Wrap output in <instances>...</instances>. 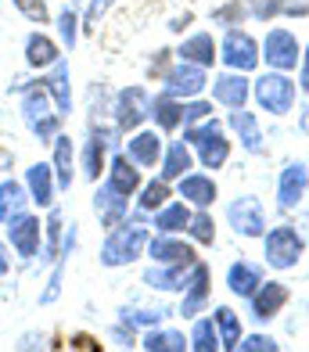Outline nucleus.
<instances>
[{"mask_svg":"<svg viewBox=\"0 0 309 352\" xmlns=\"http://www.w3.org/2000/svg\"><path fill=\"white\" fill-rule=\"evenodd\" d=\"M111 4H116V0H90V4H87V14L79 19V29H87V33H94L97 22L105 19V11H108Z\"/></svg>","mask_w":309,"mask_h":352,"instance_id":"nucleus-45","label":"nucleus"},{"mask_svg":"<svg viewBox=\"0 0 309 352\" xmlns=\"http://www.w3.org/2000/svg\"><path fill=\"white\" fill-rule=\"evenodd\" d=\"M299 130H302V133L309 137V104L302 108V116H299Z\"/></svg>","mask_w":309,"mask_h":352,"instance_id":"nucleus-52","label":"nucleus"},{"mask_svg":"<svg viewBox=\"0 0 309 352\" xmlns=\"http://www.w3.org/2000/svg\"><path fill=\"white\" fill-rule=\"evenodd\" d=\"M22 119L29 126V133L40 144H51L61 133V111L54 108L51 94H47L43 83H25L22 87Z\"/></svg>","mask_w":309,"mask_h":352,"instance_id":"nucleus-2","label":"nucleus"},{"mask_svg":"<svg viewBox=\"0 0 309 352\" xmlns=\"http://www.w3.org/2000/svg\"><path fill=\"white\" fill-rule=\"evenodd\" d=\"M29 205V190H25V184H19V180H0V223H8L14 212H22Z\"/></svg>","mask_w":309,"mask_h":352,"instance_id":"nucleus-35","label":"nucleus"},{"mask_svg":"<svg viewBox=\"0 0 309 352\" xmlns=\"http://www.w3.org/2000/svg\"><path fill=\"white\" fill-rule=\"evenodd\" d=\"M281 345L270 338V334H241V342H237V352H277Z\"/></svg>","mask_w":309,"mask_h":352,"instance_id":"nucleus-46","label":"nucleus"},{"mask_svg":"<svg viewBox=\"0 0 309 352\" xmlns=\"http://www.w3.org/2000/svg\"><path fill=\"white\" fill-rule=\"evenodd\" d=\"M14 8H19L22 19H29L32 25H47L51 22V8H47V0H11Z\"/></svg>","mask_w":309,"mask_h":352,"instance_id":"nucleus-43","label":"nucleus"},{"mask_svg":"<svg viewBox=\"0 0 309 352\" xmlns=\"http://www.w3.org/2000/svg\"><path fill=\"white\" fill-rule=\"evenodd\" d=\"M213 25H220V29H237L241 22H248L252 14H248V4L245 0H226V4H220V8H213Z\"/></svg>","mask_w":309,"mask_h":352,"instance_id":"nucleus-39","label":"nucleus"},{"mask_svg":"<svg viewBox=\"0 0 309 352\" xmlns=\"http://www.w3.org/2000/svg\"><path fill=\"white\" fill-rule=\"evenodd\" d=\"M299 90L309 94V43L302 47V61H299Z\"/></svg>","mask_w":309,"mask_h":352,"instance_id":"nucleus-49","label":"nucleus"},{"mask_svg":"<svg viewBox=\"0 0 309 352\" xmlns=\"http://www.w3.org/2000/svg\"><path fill=\"white\" fill-rule=\"evenodd\" d=\"M176 58L191 61V65H202V69H213L216 58H220V47H216L213 33H191L180 47H176Z\"/></svg>","mask_w":309,"mask_h":352,"instance_id":"nucleus-25","label":"nucleus"},{"mask_svg":"<svg viewBox=\"0 0 309 352\" xmlns=\"http://www.w3.org/2000/svg\"><path fill=\"white\" fill-rule=\"evenodd\" d=\"M51 148H54L51 166H54V176H58V190H69L72 180H76V144H72L69 133H58L51 140Z\"/></svg>","mask_w":309,"mask_h":352,"instance_id":"nucleus-27","label":"nucleus"},{"mask_svg":"<svg viewBox=\"0 0 309 352\" xmlns=\"http://www.w3.org/2000/svg\"><path fill=\"white\" fill-rule=\"evenodd\" d=\"M105 173H108L105 184L116 190V195H126V198H134L137 190H140V184H144V180H140V166H137L126 151H116V155H111Z\"/></svg>","mask_w":309,"mask_h":352,"instance_id":"nucleus-16","label":"nucleus"},{"mask_svg":"<svg viewBox=\"0 0 309 352\" xmlns=\"http://www.w3.org/2000/svg\"><path fill=\"white\" fill-rule=\"evenodd\" d=\"M252 98V83L245 79V72H223L213 79V101L223 108H245Z\"/></svg>","mask_w":309,"mask_h":352,"instance_id":"nucleus-20","label":"nucleus"},{"mask_svg":"<svg viewBox=\"0 0 309 352\" xmlns=\"http://www.w3.org/2000/svg\"><path fill=\"white\" fill-rule=\"evenodd\" d=\"M184 140L191 144L194 151H198V162L202 169H223L226 166V158H231V137H226L223 130V122L220 119H202V122H194V126H184Z\"/></svg>","mask_w":309,"mask_h":352,"instance_id":"nucleus-3","label":"nucleus"},{"mask_svg":"<svg viewBox=\"0 0 309 352\" xmlns=\"http://www.w3.org/2000/svg\"><path fill=\"white\" fill-rule=\"evenodd\" d=\"M302 252H306L302 234L295 227H288V223H281V227L263 234V259H266L270 270H295Z\"/></svg>","mask_w":309,"mask_h":352,"instance_id":"nucleus-5","label":"nucleus"},{"mask_svg":"<svg viewBox=\"0 0 309 352\" xmlns=\"http://www.w3.org/2000/svg\"><path fill=\"white\" fill-rule=\"evenodd\" d=\"M148 119H155V130L176 133L184 126V101L162 90V94H155V98H151V116Z\"/></svg>","mask_w":309,"mask_h":352,"instance_id":"nucleus-26","label":"nucleus"},{"mask_svg":"<svg viewBox=\"0 0 309 352\" xmlns=\"http://www.w3.org/2000/svg\"><path fill=\"white\" fill-rule=\"evenodd\" d=\"M58 36H61V43L69 47V51H72L76 40H79V14H76L69 4L58 11Z\"/></svg>","mask_w":309,"mask_h":352,"instance_id":"nucleus-42","label":"nucleus"},{"mask_svg":"<svg viewBox=\"0 0 309 352\" xmlns=\"http://www.w3.org/2000/svg\"><path fill=\"white\" fill-rule=\"evenodd\" d=\"M169 54H173V51H158V54H155V61H151V76L158 79V83H162V76L169 72Z\"/></svg>","mask_w":309,"mask_h":352,"instance_id":"nucleus-48","label":"nucleus"},{"mask_svg":"<svg viewBox=\"0 0 309 352\" xmlns=\"http://www.w3.org/2000/svg\"><path fill=\"white\" fill-rule=\"evenodd\" d=\"M194 245H216V219L209 209H198V212H191V223H187V230H184Z\"/></svg>","mask_w":309,"mask_h":352,"instance_id":"nucleus-38","label":"nucleus"},{"mask_svg":"<svg viewBox=\"0 0 309 352\" xmlns=\"http://www.w3.org/2000/svg\"><path fill=\"white\" fill-rule=\"evenodd\" d=\"M137 209L144 212V216H155L162 205H166L169 198H173V190H169V180H162V176H155V180H148V184H140V190H137Z\"/></svg>","mask_w":309,"mask_h":352,"instance_id":"nucleus-34","label":"nucleus"},{"mask_svg":"<svg viewBox=\"0 0 309 352\" xmlns=\"http://www.w3.org/2000/svg\"><path fill=\"white\" fill-rule=\"evenodd\" d=\"M61 227H65L61 212L51 205V209H47V223H43V241H47L43 245V263H51V259L61 255Z\"/></svg>","mask_w":309,"mask_h":352,"instance_id":"nucleus-40","label":"nucleus"},{"mask_svg":"<svg viewBox=\"0 0 309 352\" xmlns=\"http://www.w3.org/2000/svg\"><path fill=\"white\" fill-rule=\"evenodd\" d=\"M58 58H61V47L47 36V33H29V36H25V65H29V69L47 72Z\"/></svg>","mask_w":309,"mask_h":352,"instance_id":"nucleus-30","label":"nucleus"},{"mask_svg":"<svg viewBox=\"0 0 309 352\" xmlns=\"http://www.w3.org/2000/svg\"><path fill=\"white\" fill-rule=\"evenodd\" d=\"M306 190H309V166L306 162H288L277 176V205L284 212L299 209Z\"/></svg>","mask_w":309,"mask_h":352,"instance_id":"nucleus-14","label":"nucleus"},{"mask_svg":"<svg viewBox=\"0 0 309 352\" xmlns=\"http://www.w3.org/2000/svg\"><path fill=\"white\" fill-rule=\"evenodd\" d=\"M65 4H76V0H65Z\"/></svg>","mask_w":309,"mask_h":352,"instance_id":"nucleus-54","label":"nucleus"},{"mask_svg":"<svg viewBox=\"0 0 309 352\" xmlns=\"http://www.w3.org/2000/svg\"><path fill=\"white\" fill-rule=\"evenodd\" d=\"M148 241H151V234H148V227H144L140 219H122L119 227L108 230L97 259H101V266H108V270L129 266V263H137L140 255L148 252Z\"/></svg>","mask_w":309,"mask_h":352,"instance_id":"nucleus-1","label":"nucleus"},{"mask_svg":"<svg viewBox=\"0 0 309 352\" xmlns=\"http://www.w3.org/2000/svg\"><path fill=\"white\" fill-rule=\"evenodd\" d=\"M151 116V94L144 87H126L116 94V101H111V119H116L119 133H134L140 130V122Z\"/></svg>","mask_w":309,"mask_h":352,"instance_id":"nucleus-7","label":"nucleus"},{"mask_svg":"<svg viewBox=\"0 0 309 352\" xmlns=\"http://www.w3.org/2000/svg\"><path fill=\"white\" fill-rule=\"evenodd\" d=\"M263 61L270 69H277V72H291V69H299V61H302V47H299V36L291 33V29H270L266 40H263Z\"/></svg>","mask_w":309,"mask_h":352,"instance_id":"nucleus-11","label":"nucleus"},{"mask_svg":"<svg viewBox=\"0 0 309 352\" xmlns=\"http://www.w3.org/2000/svg\"><path fill=\"white\" fill-rule=\"evenodd\" d=\"M72 241H76V230H69V245L61 248L54 274H51V280H47V287L40 292V306H51V302H58V295H61V274H65V259H69V252H72Z\"/></svg>","mask_w":309,"mask_h":352,"instance_id":"nucleus-41","label":"nucleus"},{"mask_svg":"<svg viewBox=\"0 0 309 352\" xmlns=\"http://www.w3.org/2000/svg\"><path fill=\"white\" fill-rule=\"evenodd\" d=\"M213 116V104L209 101H184V126H194V122H202V119H209Z\"/></svg>","mask_w":309,"mask_h":352,"instance_id":"nucleus-47","label":"nucleus"},{"mask_svg":"<svg viewBox=\"0 0 309 352\" xmlns=\"http://www.w3.org/2000/svg\"><path fill=\"white\" fill-rule=\"evenodd\" d=\"M158 166H162V169H158L162 180H169V184L180 180L184 173L194 169V148H191L187 140H173L169 148L162 151V162H158Z\"/></svg>","mask_w":309,"mask_h":352,"instance_id":"nucleus-28","label":"nucleus"},{"mask_svg":"<svg viewBox=\"0 0 309 352\" xmlns=\"http://www.w3.org/2000/svg\"><path fill=\"white\" fill-rule=\"evenodd\" d=\"M14 166V151L11 148H4V144H0V173H8Z\"/></svg>","mask_w":309,"mask_h":352,"instance_id":"nucleus-50","label":"nucleus"},{"mask_svg":"<svg viewBox=\"0 0 309 352\" xmlns=\"http://www.w3.org/2000/svg\"><path fill=\"white\" fill-rule=\"evenodd\" d=\"M288 298H291L288 284H281V280H263V284L255 287V295L248 298L252 320H255V324H270V320L288 306Z\"/></svg>","mask_w":309,"mask_h":352,"instance_id":"nucleus-13","label":"nucleus"},{"mask_svg":"<svg viewBox=\"0 0 309 352\" xmlns=\"http://www.w3.org/2000/svg\"><path fill=\"white\" fill-rule=\"evenodd\" d=\"M248 4V14L259 22H270L277 14H309V0L295 4V0H245Z\"/></svg>","mask_w":309,"mask_h":352,"instance_id":"nucleus-33","label":"nucleus"},{"mask_svg":"<svg viewBox=\"0 0 309 352\" xmlns=\"http://www.w3.org/2000/svg\"><path fill=\"white\" fill-rule=\"evenodd\" d=\"M220 61L234 72H252L263 61V51H259L252 33H245V29H226V36L220 43Z\"/></svg>","mask_w":309,"mask_h":352,"instance_id":"nucleus-8","label":"nucleus"},{"mask_svg":"<svg viewBox=\"0 0 309 352\" xmlns=\"http://www.w3.org/2000/svg\"><path fill=\"white\" fill-rule=\"evenodd\" d=\"M205 87H209V69L191 65V61H180V58H176L169 65V72L162 76V90L173 94V98H180V101L198 98Z\"/></svg>","mask_w":309,"mask_h":352,"instance_id":"nucleus-10","label":"nucleus"},{"mask_svg":"<svg viewBox=\"0 0 309 352\" xmlns=\"http://www.w3.org/2000/svg\"><path fill=\"white\" fill-rule=\"evenodd\" d=\"M226 126H231V130L237 133L241 148H245L248 155H263V151H266V137H263V130H259L255 111H248V108H231Z\"/></svg>","mask_w":309,"mask_h":352,"instance_id":"nucleus-21","label":"nucleus"},{"mask_svg":"<svg viewBox=\"0 0 309 352\" xmlns=\"http://www.w3.org/2000/svg\"><path fill=\"white\" fill-rule=\"evenodd\" d=\"M140 349H148V352H184V349H191V338H184L180 331L148 327L140 334Z\"/></svg>","mask_w":309,"mask_h":352,"instance_id":"nucleus-32","label":"nucleus"},{"mask_svg":"<svg viewBox=\"0 0 309 352\" xmlns=\"http://www.w3.org/2000/svg\"><path fill=\"white\" fill-rule=\"evenodd\" d=\"M94 212H97V219H101V227L111 230V227H119V223L126 219L129 198H126V195H116V190L105 184V187L94 190Z\"/></svg>","mask_w":309,"mask_h":352,"instance_id":"nucleus-24","label":"nucleus"},{"mask_svg":"<svg viewBox=\"0 0 309 352\" xmlns=\"http://www.w3.org/2000/svg\"><path fill=\"white\" fill-rule=\"evenodd\" d=\"M40 83L47 87V94H51L54 108L61 111V116H69L72 111V72H69V61L58 58L51 69H47V76L40 79Z\"/></svg>","mask_w":309,"mask_h":352,"instance_id":"nucleus-22","label":"nucleus"},{"mask_svg":"<svg viewBox=\"0 0 309 352\" xmlns=\"http://www.w3.org/2000/svg\"><path fill=\"white\" fill-rule=\"evenodd\" d=\"M191 212H194V209H191L187 201H166V205L155 212L151 227H155L158 234H184L187 223H191Z\"/></svg>","mask_w":309,"mask_h":352,"instance_id":"nucleus-31","label":"nucleus"},{"mask_svg":"<svg viewBox=\"0 0 309 352\" xmlns=\"http://www.w3.org/2000/svg\"><path fill=\"white\" fill-rule=\"evenodd\" d=\"M209 295H213V274H209V266L198 259V263L191 266V277H187V287H184L180 316H184V320H194L198 313H205Z\"/></svg>","mask_w":309,"mask_h":352,"instance_id":"nucleus-12","label":"nucleus"},{"mask_svg":"<svg viewBox=\"0 0 309 352\" xmlns=\"http://www.w3.org/2000/svg\"><path fill=\"white\" fill-rule=\"evenodd\" d=\"M252 98H255V104L263 108V111H270V116H288V111L295 108L299 83L288 72L270 69V72H263L252 83Z\"/></svg>","mask_w":309,"mask_h":352,"instance_id":"nucleus-4","label":"nucleus"},{"mask_svg":"<svg viewBox=\"0 0 309 352\" xmlns=\"http://www.w3.org/2000/svg\"><path fill=\"white\" fill-rule=\"evenodd\" d=\"M266 277H263V270H259L255 263H248V259H241V263H231V270H226V287H231V295H237V298H252L255 295V287L263 284Z\"/></svg>","mask_w":309,"mask_h":352,"instance_id":"nucleus-29","label":"nucleus"},{"mask_svg":"<svg viewBox=\"0 0 309 352\" xmlns=\"http://www.w3.org/2000/svg\"><path fill=\"white\" fill-rule=\"evenodd\" d=\"M187 338H191V349L194 352H216V349H223L213 316H194V327H191Z\"/></svg>","mask_w":309,"mask_h":352,"instance_id":"nucleus-37","label":"nucleus"},{"mask_svg":"<svg viewBox=\"0 0 309 352\" xmlns=\"http://www.w3.org/2000/svg\"><path fill=\"white\" fill-rule=\"evenodd\" d=\"M194 263H155L148 274H144V284L155 287V292H184L187 277H191Z\"/></svg>","mask_w":309,"mask_h":352,"instance_id":"nucleus-23","label":"nucleus"},{"mask_svg":"<svg viewBox=\"0 0 309 352\" xmlns=\"http://www.w3.org/2000/svg\"><path fill=\"white\" fill-rule=\"evenodd\" d=\"M72 349H97V342H90L87 334H76V338H72Z\"/></svg>","mask_w":309,"mask_h":352,"instance_id":"nucleus-51","label":"nucleus"},{"mask_svg":"<svg viewBox=\"0 0 309 352\" xmlns=\"http://www.w3.org/2000/svg\"><path fill=\"white\" fill-rule=\"evenodd\" d=\"M8 241H11V248H14V255L19 259H36V255L43 252V223H40V216L36 212H14L11 219H8Z\"/></svg>","mask_w":309,"mask_h":352,"instance_id":"nucleus-6","label":"nucleus"},{"mask_svg":"<svg viewBox=\"0 0 309 352\" xmlns=\"http://www.w3.org/2000/svg\"><path fill=\"white\" fill-rule=\"evenodd\" d=\"M25 190H29V201L36 209H51L54 195H58V176L51 162H36L25 169Z\"/></svg>","mask_w":309,"mask_h":352,"instance_id":"nucleus-18","label":"nucleus"},{"mask_svg":"<svg viewBox=\"0 0 309 352\" xmlns=\"http://www.w3.org/2000/svg\"><path fill=\"white\" fill-rule=\"evenodd\" d=\"M11 274V259L4 255V248H0V277H8Z\"/></svg>","mask_w":309,"mask_h":352,"instance_id":"nucleus-53","label":"nucleus"},{"mask_svg":"<svg viewBox=\"0 0 309 352\" xmlns=\"http://www.w3.org/2000/svg\"><path fill=\"white\" fill-rule=\"evenodd\" d=\"M162 151H166V140H162V130H134L126 140V155L134 158L140 169H151L162 162Z\"/></svg>","mask_w":309,"mask_h":352,"instance_id":"nucleus-19","label":"nucleus"},{"mask_svg":"<svg viewBox=\"0 0 309 352\" xmlns=\"http://www.w3.org/2000/svg\"><path fill=\"white\" fill-rule=\"evenodd\" d=\"M162 309H122V324L129 327H158L162 324Z\"/></svg>","mask_w":309,"mask_h":352,"instance_id":"nucleus-44","label":"nucleus"},{"mask_svg":"<svg viewBox=\"0 0 309 352\" xmlns=\"http://www.w3.org/2000/svg\"><path fill=\"white\" fill-rule=\"evenodd\" d=\"M176 190H180V198L191 205V209H213V201L220 198V187L209 173H184L180 180H176Z\"/></svg>","mask_w":309,"mask_h":352,"instance_id":"nucleus-15","label":"nucleus"},{"mask_svg":"<svg viewBox=\"0 0 309 352\" xmlns=\"http://www.w3.org/2000/svg\"><path fill=\"white\" fill-rule=\"evenodd\" d=\"M144 255H148L151 263H198L194 241H184V237H176V234H155Z\"/></svg>","mask_w":309,"mask_h":352,"instance_id":"nucleus-17","label":"nucleus"},{"mask_svg":"<svg viewBox=\"0 0 309 352\" xmlns=\"http://www.w3.org/2000/svg\"><path fill=\"white\" fill-rule=\"evenodd\" d=\"M226 223L234 227L237 237H245V241H255V237L266 234V209L263 201L252 198V195H241L226 205Z\"/></svg>","mask_w":309,"mask_h":352,"instance_id":"nucleus-9","label":"nucleus"},{"mask_svg":"<svg viewBox=\"0 0 309 352\" xmlns=\"http://www.w3.org/2000/svg\"><path fill=\"white\" fill-rule=\"evenodd\" d=\"M213 320H216V331H220V345L237 352V342H241V316L231 309V306H216L213 309Z\"/></svg>","mask_w":309,"mask_h":352,"instance_id":"nucleus-36","label":"nucleus"}]
</instances>
